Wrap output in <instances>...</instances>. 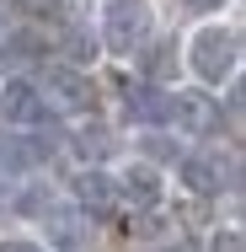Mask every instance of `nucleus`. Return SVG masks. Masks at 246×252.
Instances as JSON below:
<instances>
[{
    "label": "nucleus",
    "mask_w": 246,
    "mask_h": 252,
    "mask_svg": "<svg viewBox=\"0 0 246 252\" xmlns=\"http://www.w3.org/2000/svg\"><path fill=\"white\" fill-rule=\"evenodd\" d=\"M214 252H241V236H236V231H219V236H214Z\"/></svg>",
    "instance_id": "4468645a"
},
{
    "label": "nucleus",
    "mask_w": 246,
    "mask_h": 252,
    "mask_svg": "<svg viewBox=\"0 0 246 252\" xmlns=\"http://www.w3.org/2000/svg\"><path fill=\"white\" fill-rule=\"evenodd\" d=\"M38 54H43V38H38V32H11V38H5V59H16V64L38 59Z\"/></svg>",
    "instance_id": "9b49d317"
},
{
    "label": "nucleus",
    "mask_w": 246,
    "mask_h": 252,
    "mask_svg": "<svg viewBox=\"0 0 246 252\" xmlns=\"http://www.w3.org/2000/svg\"><path fill=\"white\" fill-rule=\"evenodd\" d=\"M188 11H219V0H182Z\"/></svg>",
    "instance_id": "dca6fc26"
},
{
    "label": "nucleus",
    "mask_w": 246,
    "mask_h": 252,
    "mask_svg": "<svg viewBox=\"0 0 246 252\" xmlns=\"http://www.w3.org/2000/svg\"><path fill=\"white\" fill-rule=\"evenodd\" d=\"M0 118H5V124L32 129V124H43V118H49V107H43V97H38V86H32V81H5V92H0Z\"/></svg>",
    "instance_id": "20e7f679"
},
{
    "label": "nucleus",
    "mask_w": 246,
    "mask_h": 252,
    "mask_svg": "<svg viewBox=\"0 0 246 252\" xmlns=\"http://www.w3.org/2000/svg\"><path fill=\"white\" fill-rule=\"evenodd\" d=\"M75 199H81V209H112L118 183L107 172H75Z\"/></svg>",
    "instance_id": "0eeeda50"
},
{
    "label": "nucleus",
    "mask_w": 246,
    "mask_h": 252,
    "mask_svg": "<svg viewBox=\"0 0 246 252\" xmlns=\"http://www.w3.org/2000/svg\"><path fill=\"white\" fill-rule=\"evenodd\" d=\"M171 54H177V43H161V49H155V59L145 64V75H150V81H161V75L171 70Z\"/></svg>",
    "instance_id": "ddd939ff"
},
{
    "label": "nucleus",
    "mask_w": 246,
    "mask_h": 252,
    "mask_svg": "<svg viewBox=\"0 0 246 252\" xmlns=\"http://www.w3.org/2000/svg\"><path fill=\"white\" fill-rule=\"evenodd\" d=\"M236 54H241V38L230 27H203V32H193V43H188V64L209 86H219V81L236 75Z\"/></svg>",
    "instance_id": "f257e3e1"
},
{
    "label": "nucleus",
    "mask_w": 246,
    "mask_h": 252,
    "mask_svg": "<svg viewBox=\"0 0 246 252\" xmlns=\"http://www.w3.org/2000/svg\"><path fill=\"white\" fill-rule=\"evenodd\" d=\"M166 124H177V129H188V134H209V129L219 124V107L203 97V92H177Z\"/></svg>",
    "instance_id": "39448f33"
},
{
    "label": "nucleus",
    "mask_w": 246,
    "mask_h": 252,
    "mask_svg": "<svg viewBox=\"0 0 246 252\" xmlns=\"http://www.w3.org/2000/svg\"><path fill=\"white\" fill-rule=\"evenodd\" d=\"M150 38V0H107L102 11V43L112 54H134Z\"/></svg>",
    "instance_id": "f03ea898"
},
{
    "label": "nucleus",
    "mask_w": 246,
    "mask_h": 252,
    "mask_svg": "<svg viewBox=\"0 0 246 252\" xmlns=\"http://www.w3.org/2000/svg\"><path fill=\"white\" fill-rule=\"evenodd\" d=\"M43 145H32V140H0V161H5V166H38V161H43Z\"/></svg>",
    "instance_id": "9d476101"
},
{
    "label": "nucleus",
    "mask_w": 246,
    "mask_h": 252,
    "mask_svg": "<svg viewBox=\"0 0 246 252\" xmlns=\"http://www.w3.org/2000/svg\"><path fill=\"white\" fill-rule=\"evenodd\" d=\"M49 225H54V242H59V247H75V236H81V220H75V215L54 209V215H49Z\"/></svg>",
    "instance_id": "f8f14e48"
},
{
    "label": "nucleus",
    "mask_w": 246,
    "mask_h": 252,
    "mask_svg": "<svg viewBox=\"0 0 246 252\" xmlns=\"http://www.w3.org/2000/svg\"><path fill=\"white\" fill-rule=\"evenodd\" d=\"M177 177L188 183V193H219V156H182Z\"/></svg>",
    "instance_id": "423d86ee"
},
{
    "label": "nucleus",
    "mask_w": 246,
    "mask_h": 252,
    "mask_svg": "<svg viewBox=\"0 0 246 252\" xmlns=\"http://www.w3.org/2000/svg\"><path fill=\"white\" fill-rule=\"evenodd\" d=\"M118 193H123L129 204H139V209H150V204L161 199V183H155V172H150V166H134V172L118 183Z\"/></svg>",
    "instance_id": "1a4fd4ad"
},
{
    "label": "nucleus",
    "mask_w": 246,
    "mask_h": 252,
    "mask_svg": "<svg viewBox=\"0 0 246 252\" xmlns=\"http://www.w3.org/2000/svg\"><path fill=\"white\" fill-rule=\"evenodd\" d=\"M129 118H139V124H166V118H171V97L155 92V86H134V92H129Z\"/></svg>",
    "instance_id": "6e6552de"
},
{
    "label": "nucleus",
    "mask_w": 246,
    "mask_h": 252,
    "mask_svg": "<svg viewBox=\"0 0 246 252\" xmlns=\"http://www.w3.org/2000/svg\"><path fill=\"white\" fill-rule=\"evenodd\" d=\"M0 252H43L38 242H22V236H11V242H0Z\"/></svg>",
    "instance_id": "2eb2a0df"
},
{
    "label": "nucleus",
    "mask_w": 246,
    "mask_h": 252,
    "mask_svg": "<svg viewBox=\"0 0 246 252\" xmlns=\"http://www.w3.org/2000/svg\"><path fill=\"white\" fill-rule=\"evenodd\" d=\"M38 97H43V107H59V113H91L97 107V86H91V75H81L70 64H49Z\"/></svg>",
    "instance_id": "7ed1b4c3"
}]
</instances>
